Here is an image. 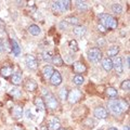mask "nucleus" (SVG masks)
<instances>
[{
	"label": "nucleus",
	"mask_w": 130,
	"mask_h": 130,
	"mask_svg": "<svg viewBox=\"0 0 130 130\" xmlns=\"http://www.w3.org/2000/svg\"><path fill=\"white\" fill-rule=\"evenodd\" d=\"M107 105H108L109 111L115 116L120 115V114L128 107V104L126 103L124 100H111L107 103Z\"/></svg>",
	"instance_id": "obj_1"
},
{
	"label": "nucleus",
	"mask_w": 130,
	"mask_h": 130,
	"mask_svg": "<svg viewBox=\"0 0 130 130\" xmlns=\"http://www.w3.org/2000/svg\"><path fill=\"white\" fill-rule=\"evenodd\" d=\"M99 19L101 20V24L105 27V28H116L117 27V20L114 19L112 15L106 14V13H102L99 15Z\"/></svg>",
	"instance_id": "obj_2"
},
{
	"label": "nucleus",
	"mask_w": 130,
	"mask_h": 130,
	"mask_svg": "<svg viewBox=\"0 0 130 130\" xmlns=\"http://www.w3.org/2000/svg\"><path fill=\"white\" fill-rule=\"evenodd\" d=\"M44 91V105H47L48 108L50 109H56L59 107V102L56 100V98L50 92H46V89H43Z\"/></svg>",
	"instance_id": "obj_3"
},
{
	"label": "nucleus",
	"mask_w": 130,
	"mask_h": 130,
	"mask_svg": "<svg viewBox=\"0 0 130 130\" xmlns=\"http://www.w3.org/2000/svg\"><path fill=\"white\" fill-rule=\"evenodd\" d=\"M102 51L99 48H91L88 50V58L92 63H99L102 60Z\"/></svg>",
	"instance_id": "obj_4"
},
{
	"label": "nucleus",
	"mask_w": 130,
	"mask_h": 130,
	"mask_svg": "<svg viewBox=\"0 0 130 130\" xmlns=\"http://www.w3.org/2000/svg\"><path fill=\"white\" fill-rule=\"evenodd\" d=\"M25 63L29 70L35 71V70H37V67H38V60L32 54H27L25 56Z\"/></svg>",
	"instance_id": "obj_5"
},
{
	"label": "nucleus",
	"mask_w": 130,
	"mask_h": 130,
	"mask_svg": "<svg viewBox=\"0 0 130 130\" xmlns=\"http://www.w3.org/2000/svg\"><path fill=\"white\" fill-rule=\"evenodd\" d=\"M81 96H83V94H81L80 90H78V89H74V90H72L70 93H68L67 99H68V102H70L71 104H74V103L78 102Z\"/></svg>",
	"instance_id": "obj_6"
},
{
	"label": "nucleus",
	"mask_w": 130,
	"mask_h": 130,
	"mask_svg": "<svg viewBox=\"0 0 130 130\" xmlns=\"http://www.w3.org/2000/svg\"><path fill=\"white\" fill-rule=\"evenodd\" d=\"M94 116L98 119H105L108 116V112L104 106H98L94 109Z\"/></svg>",
	"instance_id": "obj_7"
},
{
	"label": "nucleus",
	"mask_w": 130,
	"mask_h": 130,
	"mask_svg": "<svg viewBox=\"0 0 130 130\" xmlns=\"http://www.w3.org/2000/svg\"><path fill=\"white\" fill-rule=\"evenodd\" d=\"M113 67L116 70L117 74H121L124 72V67H123V60L120 56H115V59L113 61Z\"/></svg>",
	"instance_id": "obj_8"
},
{
	"label": "nucleus",
	"mask_w": 130,
	"mask_h": 130,
	"mask_svg": "<svg viewBox=\"0 0 130 130\" xmlns=\"http://www.w3.org/2000/svg\"><path fill=\"white\" fill-rule=\"evenodd\" d=\"M48 130H59L61 128L60 120L56 117H52V118L48 121Z\"/></svg>",
	"instance_id": "obj_9"
},
{
	"label": "nucleus",
	"mask_w": 130,
	"mask_h": 130,
	"mask_svg": "<svg viewBox=\"0 0 130 130\" xmlns=\"http://www.w3.org/2000/svg\"><path fill=\"white\" fill-rule=\"evenodd\" d=\"M50 81L53 86H59V85H61V83H62V76H61V74L58 71L53 72V74H52L51 78H50Z\"/></svg>",
	"instance_id": "obj_10"
},
{
	"label": "nucleus",
	"mask_w": 130,
	"mask_h": 130,
	"mask_svg": "<svg viewBox=\"0 0 130 130\" xmlns=\"http://www.w3.org/2000/svg\"><path fill=\"white\" fill-rule=\"evenodd\" d=\"M24 89L28 92H32L37 89V84H36V81H34V80L28 79V80H26V83L24 84Z\"/></svg>",
	"instance_id": "obj_11"
},
{
	"label": "nucleus",
	"mask_w": 130,
	"mask_h": 130,
	"mask_svg": "<svg viewBox=\"0 0 130 130\" xmlns=\"http://www.w3.org/2000/svg\"><path fill=\"white\" fill-rule=\"evenodd\" d=\"M73 67H74V71L76 73H78V74H81V73H85L87 71V67L86 65H85L83 62H74V64H73Z\"/></svg>",
	"instance_id": "obj_12"
},
{
	"label": "nucleus",
	"mask_w": 130,
	"mask_h": 130,
	"mask_svg": "<svg viewBox=\"0 0 130 130\" xmlns=\"http://www.w3.org/2000/svg\"><path fill=\"white\" fill-rule=\"evenodd\" d=\"M102 67L104 68V71L109 72L113 68V61L111 58H105L102 60Z\"/></svg>",
	"instance_id": "obj_13"
},
{
	"label": "nucleus",
	"mask_w": 130,
	"mask_h": 130,
	"mask_svg": "<svg viewBox=\"0 0 130 130\" xmlns=\"http://www.w3.org/2000/svg\"><path fill=\"white\" fill-rule=\"evenodd\" d=\"M73 31H74V34L76 36H78V37H83V36L86 34L87 31V28L85 26H81V25H77L74 27V29H73Z\"/></svg>",
	"instance_id": "obj_14"
},
{
	"label": "nucleus",
	"mask_w": 130,
	"mask_h": 130,
	"mask_svg": "<svg viewBox=\"0 0 130 130\" xmlns=\"http://www.w3.org/2000/svg\"><path fill=\"white\" fill-rule=\"evenodd\" d=\"M12 114H13V117L15 119L22 118V116H23V108L20 106V105H16V106H14L13 109H12Z\"/></svg>",
	"instance_id": "obj_15"
},
{
	"label": "nucleus",
	"mask_w": 130,
	"mask_h": 130,
	"mask_svg": "<svg viewBox=\"0 0 130 130\" xmlns=\"http://www.w3.org/2000/svg\"><path fill=\"white\" fill-rule=\"evenodd\" d=\"M12 73H13V68L9 66V65H5V66L1 68V71H0V74H1L2 77H5V78H8Z\"/></svg>",
	"instance_id": "obj_16"
},
{
	"label": "nucleus",
	"mask_w": 130,
	"mask_h": 130,
	"mask_svg": "<svg viewBox=\"0 0 130 130\" xmlns=\"http://www.w3.org/2000/svg\"><path fill=\"white\" fill-rule=\"evenodd\" d=\"M53 72H54L53 67L50 66V65H47V66L43 67L42 74H43V76H44V78H46V79H50L51 76H52V74H53Z\"/></svg>",
	"instance_id": "obj_17"
},
{
	"label": "nucleus",
	"mask_w": 130,
	"mask_h": 130,
	"mask_svg": "<svg viewBox=\"0 0 130 130\" xmlns=\"http://www.w3.org/2000/svg\"><path fill=\"white\" fill-rule=\"evenodd\" d=\"M12 84L15 86H19L22 84V74L20 72H16L12 75Z\"/></svg>",
	"instance_id": "obj_18"
},
{
	"label": "nucleus",
	"mask_w": 130,
	"mask_h": 130,
	"mask_svg": "<svg viewBox=\"0 0 130 130\" xmlns=\"http://www.w3.org/2000/svg\"><path fill=\"white\" fill-rule=\"evenodd\" d=\"M59 3H60V10H61V13H64V12H66L68 9H70L71 1H68V0H64V1H59Z\"/></svg>",
	"instance_id": "obj_19"
},
{
	"label": "nucleus",
	"mask_w": 130,
	"mask_h": 130,
	"mask_svg": "<svg viewBox=\"0 0 130 130\" xmlns=\"http://www.w3.org/2000/svg\"><path fill=\"white\" fill-rule=\"evenodd\" d=\"M28 31H29V34L32 36H38L40 32H41L39 26H37V25H30L29 28H28Z\"/></svg>",
	"instance_id": "obj_20"
},
{
	"label": "nucleus",
	"mask_w": 130,
	"mask_h": 130,
	"mask_svg": "<svg viewBox=\"0 0 130 130\" xmlns=\"http://www.w3.org/2000/svg\"><path fill=\"white\" fill-rule=\"evenodd\" d=\"M35 105L37 106L39 111H44V108H46V105H44L42 98H37V99L35 100Z\"/></svg>",
	"instance_id": "obj_21"
},
{
	"label": "nucleus",
	"mask_w": 130,
	"mask_h": 130,
	"mask_svg": "<svg viewBox=\"0 0 130 130\" xmlns=\"http://www.w3.org/2000/svg\"><path fill=\"white\" fill-rule=\"evenodd\" d=\"M12 51H13V53L16 56L20 55V53H21V49H20V46L16 42V40H12Z\"/></svg>",
	"instance_id": "obj_22"
},
{
	"label": "nucleus",
	"mask_w": 130,
	"mask_h": 130,
	"mask_svg": "<svg viewBox=\"0 0 130 130\" xmlns=\"http://www.w3.org/2000/svg\"><path fill=\"white\" fill-rule=\"evenodd\" d=\"M52 63H53V65H56V66H62L63 65V60L62 58H61L60 55H54V56H52Z\"/></svg>",
	"instance_id": "obj_23"
},
{
	"label": "nucleus",
	"mask_w": 130,
	"mask_h": 130,
	"mask_svg": "<svg viewBox=\"0 0 130 130\" xmlns=\"http://www.w3.org/2000/svg\"><path fill=\"white\" fill-rule=\"evenodd\" d=\"M76 7L79 11H87L88 10V6L85 1H76Z\"/></svg>",
	"instance_id": "obj_24"
},
{
	"label": "nucleus",
	"mask_w": 130,
	"mask_h": 130,
	"mask_svg": "<svg viewBox=\"0 0 130 130\" xmlns=\"http://www.w3.org/2000/svg\"><path fill=\"white\" fill-rule=\"evenodd\" d=\"M118 52H119V48L118 47H112L111 49H108L107 50V55H108V58L109 56H116Z\"/></svg>",
	"instance_id": "obj_25"
},
{
	"label": "nucleus",
	"mask_w": 130,
	"mask_h": 130,
	"mask_svg": "<svg viewBox=\"0 0 130 130\" xmlns=\"http://www.w3.org/2000/svg\"><path fill=\"white\" fill-rule=\"evenodd\" d=\"M112 11L114 13L119 14L123 12V7H121V5H119V3H114V5H112Z\"/></svg>",
	"instance_id": "obj_26"
},
{
	"label": "nucleus",
	"mask_w": 130,
	"mask_h": 130,
	"mask_svg": "<svg viewBox=\"0 0 130 130\" xmlns=\"http://www.w3.org/2000/svg\"><path fill=\"white\" fill-rule=\"evenodd\" d=\"M73 81H74V84L76 85V86H80V85L84 84L85 81V78L81 75H76L74 77V79H73Z\"/></svg>",
	"instance_id": "obj_27"
},
{
	"label": "nucleus",
	"mask_w": 130,
	"mask_h": 130,
	"mask_svg": "<svg viewBox=\"0 0 130 130\" xmlns=\"http://www.w3.org/2000/svg\"><path fill=\"white\" fill-rule=\"evenodd\" d=\"M106 94L109 98H116L117 96V90L115 88H113V87H108L106 89Z\"/></svg>",
	"instance_id": "obj_28"
},
{
	"label": "nucleus",
	"mask_w": 130,
	"mask_h": 130,
	"mask_svg": "<svg viewBox=\"0 0 130 130\" xmlns=\"http://www.w3.org/2000/svg\"><path fill=\"white\" fill-rule=\"evenodd\" d=\"M65 22H66V23H70V24H72V25L77 26V25L79 24V20L77 19V18H73V16H70V18H66V19H65Z\"/></svg>",
	"instance_id": "obj_29"
},
{
	"label": "nucleus",
	"mask_w": 130,
	"mask_h": 130,
	"mask_svg": "<svg viewBox=\"0 0 130 130\" xmlns=\"http://www.w3.org/2000/svg\"><path fill=\"white\" fill-rule=\"evenodd\" d=\"M41 56H42V60L46 61V62H49V61L52 60V54L50 51H44L41 53Z\"/></svg>",
	"instance_id": "obj_30"
},
{
	"label": "nucleus",
	"mask_w": 130,
	"mask_h": 130,
	"mask_svg": "<svg viewBox=\"0 0 130 130\" xmlns=\"http://www.w3.org/2000/svg\"><path fill=\"white\" fill-rule=\"evenodd\" d=\"M68 46H70V49L72 51H74V52H76L77 50H78V44H77V41L76 40H71L70 42H68Z\"/></svg>",
	"instance_id": "obj_31"
},
{
	"label": "nucleus",
	"mask_w": 130,
	"mask_h": 130,
	"mask_svg": "<svg viewBox=\"0 0 130 130\" xmlns=\"http://www.w3.org/2000/svg\"><path fill=\"white\" fill-rule=\"evenodd\" d=\"M121 89L125 90V91H128L130 89V80L129 79H126L121 83Z\"/></svg>",
	"instance_id": "obj_32"
},
{
	"label": "nucleus",
	"mask_w": 130,
	"mask_h": 130,
	"mask_svg": "<svg viewBox=\"0 0 130 130\" xmlns=\"http://www.w3.org/2000/svg\"><path fill=\"white\" fill-rule=\"evenodd\" d=\"M67 95H68V92H67V89L66 88H63L62 90L60 91V98H61V100H63L65 101L67 99Z\"/></svg>",
	"instance_id": "obj_33"
},
{
	"label": "nucleus",
	"mask_w": 130,
	"mask_h": 130,
	"mask_svg": "<svg viewBox=\"0 0 130 130\" xmlns=\"http://www.w3.org/2000/svg\"><path fill=\"white\" fill-rule=\"evenodd\" d=\"M52 10L55 13H61V10H60V3L59 1H54L52 2Z\"/></svg>",
	"instance_id": "obj_34"
},
{
	"label": "nucleus",
	"mask_w": 130,
	"mask_h": 130,
	"mask_svg": "<svg viewBox=\"0 0 130 130\" xmlns=\"http://www.w3.org/2000/svg\"><path fill=\"white\" fill-rule=\"evenodd\" d=\"M98 29H99V31L100 32H103V34H105V32H106V28H105L102 24H99V25H98Z\"/></svg>",
	"instance_id": "obj_35"
},
{
	"label": "nucleus",
	"mask_w": 130,
	"mask_h": 130,
	"mask_svg": "<svg viewBox=\"0 0 130 130\" xmlns=\"http://www.w3.org/2000/svg\"><path fill=\"white\" fill-rule=\"evenodd\" d=\"M11 93H12L13 95H15V96H20V95H21V92H20L19 89H12Z\"/></svg>",
	"instance_id": "obj_36"
},
{
	"label": "nucleus",
	"mask_w": 130,
	"mask_h": 130,
	"mask_svg": "<svg viewBox=\"0 0 130 130\" xmlns=\"http://www.w3.org/2000/svg\"><path fill=\"white\" fill-rule=\"evenodd\" d=\"M60 27L62 28V29H65V28L67 27V23L65 22V21H62V22L60 23Z\"/></svg>",
	"instance_id": "obj_37"
},
{
	"label": "nucleus",
	"mask_w": 130,
	"mask_h": 130,
	"mask_svg": "<svg viewBox=\"0 0 130 130\" xmlns=\"http://www.w3.org/2000/svg\"><path fill=\"white\" fill-rule=\"evenodd\" d=\"M3 50H5V46H3V41L1 39H0V52H2Z\"/></svg>",
	"instance_id": "obj_38"
},
{
	"label": "nucleus",
	"mask_w": 130,
	"mask_h": 130,
	"mask_svg": "<svg viewBox=\"0 0 130 130\" xmlns=\"http://www.w3.org/2000/svg\"><path fill=\"white\" fill-rule=\"evenodd\" d=\"M26 116H27V118H31V112H30V109H27Z\"/></svg>",
	"instance_id": "obj_39"
},
{
	"label": "nucleus",
	"mask_w": 130,
	"mask_h": 130,
	"mask_svg": "<svg viewBox=\"0 0 130 130\" xmlns=\"http://www.w3.org/2000/svg\"><path fill=\"white\" fill-rule=\"evenodd\" d=\"M98 43H101V46H104V44H105V41H104V40H103V38H100V40H98Z\"/></svg>",
	"instance_id": "obj_40"
},
{
	"label": "nucleus",
	"mask_w": 130,
	"mask_h": 130,
	"mask_svg": "<svg viewBox=\"0 0 130 130\" xmlns=\"http://www.w3.org/2000/svg\"><path fill=\"white\" fill-rule=\"evenodd\" d=\"M126 65H127V67H129V56L126 58Z\"/></svg>",
	"instance_id": "obj_41"
},
{
	"label": "nucleus",
	"mask_w": 130,
	"mask_h": 130,
	"mask_svg": "<svg viewBox=\"0 0 130 130\" xmlns=\"http://www.w3.org/2000/svg\"><path fill=\"white\" fill-rule=\"evenodd\" d=\"M0 25H1V26H2V25H5V23H3V21H2L1 19H0Z\"/></svg>",
	"instance_id": "obj_42"
},
{
	"label": "nucleus",
	"mask_w": 130,
	"mask_h": 130,
	"mask_svg": "<svg viewBox=\"0 0 130 130\" xmlns=\"http://www.w3.org/2000/svg\"><path fill=\"white\" fill-rule=\"evenodd\" d=\"M124 130H129V126H125V127H124Z\"/></svg>",
	"instance_id": "obj_43"
},
{
	"label": "nucleus",
	"mask_w": 130,
	"mask_h": 130,
	"mask_svg": "<svg viewBox=\"0 0 130 130\" xmlns=\"http://www.w3.org/2000/svg\"><path fill=\"white\" fill-rule=\"evenodd\" d=\"M108 130H118V129H117V128H114V127H112V128H109Z\"/></svg>",
	"instance_id": "obj_44"
},
{
	"label": "nucleus",
	"mask_w": 130,
	"mask_h": 130,
	"mask_svg": "<svg viewBox=\"0 0 130 130\" xmlns=\"http://www.w3.org/2000/svg\"><path fill=\"white\" fill-rule=\"evenodd\" d=\"M40 130H48V128H47V127H42V128L40 129Z\"/></svg>",
	"instance_id": "obj_45"
},
{
	"label": "nucleus",
	"mask_w": 130,
	"mask_h": 130,
	"mask_svg": "<svg viewBox=\"0 0 130 130\" xmlns=\"http://www.w3.org/2000/svg\"><path fill=\"white\" fill-rule=\"evenodd\" d=\"M13 130H23V129H21V128H14Z\"/></svg>",
	"instance_id": "obj_46"
},
{
	"label": "nucleus",
	"mask_w": 130,
	"mask_h": 130,
	"mask_svg": "<svg viewBox=\"0 0 130 130\" xmlns=\"http://www.w3.org/2000/svg\"><path fill=\"white\" fill-rule=\"evenodd\" d=\"M59 130H65V129H63V128H60V129H59Z\"/></svg>",
	"instance_id": "obj_47"
},
{
	"label": "nucleus",
	"mask_w": 130,
	"mask_h": 130,
	"mask_svg": "<svg viewBox=\"0 0 130 130\" xmlns=\"http://www.w3.org/2000/svg\"><path fill=\"white\" fill-rule=\"evenodd\" d=\"M98 130H103V129H98Z\"/></svg>",
	"instance_id": "obj_48"
}]
</instances>
